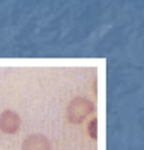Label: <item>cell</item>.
<instances>
[{"instance_id":"obj_1","label":"cell","mask_w":144,"mask_h":150,"mask_svg":"<svg viewBox=\"0 0 144 150\" xmlns=\"http://www.w3.org/2000/svg\"><path fill=\"white\" fill-rule=\"evenodd\" d=\"M93 110H94V105L90 100L85 99V98L78 96L69 103L67 114L68 119L73 124H80L82 121H84L88 115H90Z\"/></svg>"},{"instance_id":"obj_2","label":"cell","mask_w":144,"mask_h":150,"mask_svg":"<svg viewBox=\"0 0 144 150\" xmlns=\"http://www.w3.org/2000/svg\"><path fill=\"white\" fill-rule=\"evenodd\" d=\"M20 116L15 111L5 110L0 114V130L5 134H15L20 129Z\"/></svg>"},{"instance_id":"obj_3","label":"cell","mask_w":144,"mask_h":150,"mask_svg":"<svg viewBox=\"0 0 144 150\" xmlns=\"http://www.w3.org/2000/svg\"><path fill=\"white\" fill-rule=\"evenodd\" d=\"M21 150H52V145L44 135L31 134L23 140Z\"/></svg>"},{"instance_id":"obj_4","label":"cell","mask_w":144,"mask_h":150,"mask_svg":"<svg viewBox=\"0 0 144 150\" xmlns=\"http://www.w3.org/2000/svg\"><path fill=\"white\" fill-rule=\"evenodd\" d=\"M88 133H89L93 140H96V138H98V120H96V118H93L90 120L89 125H88Z\"/></svg>"}]
</instances>
